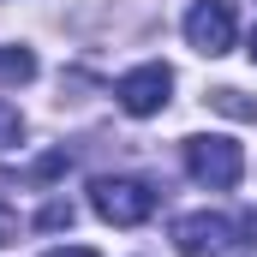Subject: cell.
I'll use <instances>...</instances> for the list:
<instances>
[{
    "instance_id": "cell-1",
    "label": "cell",
    "mask_w": 257,
    "mask_h": 257,
    "mask_svg": "<svg viewBox=\"0 0 257 257\" xmlns=\"http://www.w3.org/2000/svg\"><path fill=\"white\" fill-rule=\"evenodd\" d=\"M90 209L114 227H138L156 215V192L144 180H126V174H102V180H90Z\"/></svg>"
},
{
    "instance_id": "cell-8",
    "label": "cell",
    "mask_w": 257,
    "mask_h": 257,
    "mask_svg": "<svg viewBox=\"0 0 257 257\" xmlns=\"http://www.w3.org/2000/svg\"><path fill=\"white\" fill-rule=\"evenodd\" d=\"M0 245H18V215L0 203Z\"/></svg>"
},
{
    "instance_id": "cell-5",
    "label": "cell",
    "mask_w": 257,
    "mask_h": 257,
    "mask_svg": "<svg viewBox=\"0 0 257 257\" xmlns=\"http://www.w3.org/2000/svg\"><path fill=\"white\" fill-rule=\"evenodd\" d=\"M227 245H233V221L227 215L197 209V215H180L174 221V251L180 257H221Z\"/></svg>"
},
{
    "instance_id": "cell-9",
    "label": "cell",
    "mask_w": 257,
    "mask_h": 257,
    "mask_svg": "<svg viewBox=\"0 0 257 257\" xmlns=\"http://www.w3.org/2000/svg\"><path fill=\"white\" fill-rule=\"evenodd\" d=\"M42 257H96L90 245H60V251H42Z\"/></svg>"
},
{
    "instance_id": "cell-4",
    "label": "cell",
    "mask_w": 257,
    "mask_h": 257,
    "mask_svg": "<svg viewBox=\"0 0 257 257\" xmlns=\"http://www.w3.org/2000/svg\"><path fill=\"white\" fill-rule=\"evenodd\" d=\"M168 96H174V72H168V66H138V72H126V78L114 84V102L126 108L132 120L162 114V108H168Z\"/></svg>"
},
{
    "instance_id": "cell-10",
    "label": "cell",
    "mask_w": 257,
    "mask_h": 257,
    "mask_svg": "<svg viewBox=\"0 0 257 257\" xmlns=\"http://www.w3.org/2000/svg\"><path fill=\"white\" fill-rule=\"evenodd\" d=\"M251 60H257V30H251Z\"/></svg>"
},
{
    "instance_id": "cell-2",
    "label": "cell",
    "mask_w": 257,
    "mask_h": 257,
    "mask_svg": "<svg viewBox=\"0 0 257 257\" xmlns=\"http://www.w3.org/2000/svg\"><path fill=\"white\" fill-rule=\"evenodd\" d=\"M186 174L197 186H209V192H227L245 174V150L233 138H215V132L209 138H186Z\"/></svg>"
},
{
    "instance_id": "cell-7",
    "label": "cell",
    "mask_w": 257,
    "mask_h": 257,
    "mask_svg": "<svg viewBox=\"0 0 257 257\" xmlns=\"http://www.w3.org/2000/svg\"><path fill=\"white\" fill-rule=\"evenodd\" d=\"M209 102H215V108H227V114H251V108H245V102H239V90H215V96H209Z\"/></svg>"
},
{
    "instance_id": "cell-6",
    "label": "cell",
    "mask_w": 257,
    "mask_h": 257,
    "mask_svg": "<svg viewBox=\"0 0 257 257\" xmlns=\"http://www.w3.org/2000/svg\"><path fill=\"white\" fill-rule=\"evenodd\" d=\"M36 227H48V233H54V227H72V203H48V209L36 215Z\"/></svg>"
},
{
    "instance_id": "cell-3",
    "label": "cell",
    "mask_w": 257,
    "mask_h": 257,
    "mask_svg": "<svg viewBox=\"0 0 257 257\" xmlns=\"http://www.w3.org/2000/svg\"><path fill=\"white\" fill-rule=\"evenodd\" d=\"M233 36H239V18H233V0H197L192 12H186V42H192L197 54H227L233 48Z\"/></svg>"
}]
</instances>
